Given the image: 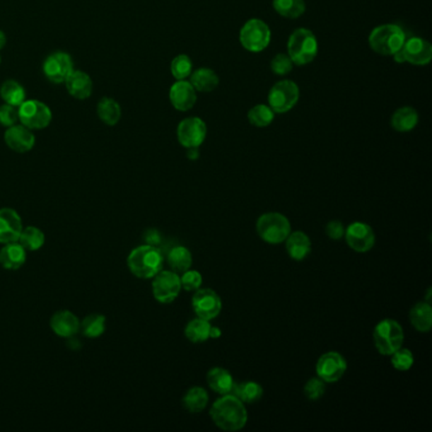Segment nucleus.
<instances>
[{"label":"nucleus","instance_id":"nucleus-1","mask_svg":"<svg viewBox=\"0 0 432 432\" xmlns=\"http://www.w3.org/2000/svg\"><path fill=\"white\" fill-rule=\"evenodd\" d=\"M209 416L216 426L228 432L243 430L249 420L244 402L240 401L238 397L231 393L221 396L214 402L209 411Z\"/></svg>","mask_w":432,"mask_h":432},{"label":"nucleus","instance_id":"nucleus-2","mask_svg":"<svg viewBox=\"0 0 432 432\" xmlns=\"http://www.w3.org/2000/svg\"><path fill=\"white\" fill-rule=\"evenodd\" d=\"M127 267L134 276L140 279H153L164 268V255L158 246L141 245L129 252Z\"/></svg>","mask_w":432,"mask_h":432},{"label":"nucleus","instance_id":"nucleus-3","mask_svg":"<svg viewBox=\"0 0 432 432\" xmlns=\"http://www.w3.org/2000/svg\"><path fill=\"white\" fill-rule=\"evenodd\" d=\"M406 40V33L399 25H378L369 35V46L378 55L393 56L403 47Z\"/></svg>","mask_w":432,"mask_h":432},{"label":"nucleus","instance_id":"nucleus-4","mask_svg":"<svg viewBox=\"0 0 432 432\" xmlns=\"http://www.w3.org/2000/svg\"><path fill=\"white\" fill-rule=\"evenodd\" d=\"M256 232L264 243L269 245L283 244L292 232L291 221L278 212L264 214L256 221Z\"/></svg>","mask_w":432,"mask_h":432},{"label":"nucleus","instance_id":"nucleus-5","mask_svg":"<svg viewBox=\"0 0 432 432\" xmlns=\"http://www.w3.org/2000/svg\"><path fill=\"white\" fill-rule=\"evenodd\" d=\"M373 340L378 353L384 356H390L399 347L403 346L404 332L396 320L384 318L373 329Z\"/></svg>","mask_w":432,"mask_h":432},{"label":"nucleus","instance_id":"nucleus-6","mask_svg":"<svg viewBox=\"0 0 432 432\" xmlns=\"http://www.w3.org/2000/svg\"><path fill=\"white\" fill-rule=\"evenodd\" d=\"M318 43L313 32L307 28H298L288 40V56L293 64L303 66L316 59Z\"/></svg>","mask_w":432,"mask_h":432},{"label":"nucleus","instance_id":"nucleus-7","mask_svg":"<svg viewBox=\"0 0 432 432\" xmlns=\"http://www.w3.org/2000/svg\"><path fill=\"white\" fill-rule=\"evenodd\" d=\"M270 40L272 31L262 19H250L240 31V42L250 52H262L268 47Z\"/></svg>","mask_w":432,"mask_h":432},{"label":"nucleus","instance_id":"nucleus-8","mask_svg":"<svg viewBox=\"0 0 432 432\" xmlns=\"http://www.w3.org/2000/svg\"><path fill=\"white\" fill-rule=\"evenodd\" d=\"M18 115L19 122L32 131L49 127L52 121V112L49 105L37 99H25L18 107Z\"/></svg>","mask_w":432,"mask_h":432},{"label":"nucleus","instance_id":"nucleus-9","mask_svg":"<svg viewBox=\"0 0 432 432\" xmlns=\"http://www.w3.org/2000/svg\"><path fill=\"white\" fill-rule=\"evenodd\" d=\"M299 88L292 80L278 81L269 92V107L274 113H286L298 103Z\"/></svg>","mask_w":432,"mask_h":432},{"label":"nucleus","instance_id":"nucleus-10","mask_svg":"<svg viewBox=\"0 0 432 432\" xmlns=\"http://www.w3.org/2000/svg\"><path fill=\"white\" fill-rule=\"evenodd\" d=\"M153 298L161 305L173 303L182 292L180 275L173 270H161L153 278Z\"/></svg>","mask_w":432,"mask_h":432},{"label":"nucleus","instance_id":"nucleus-11","mask_svg":"<svg viewBox=\"0 0 432 432\" xmlns=\"http://www.w3.org/2000/svg\"><path fill=\"white\" fill-rule=\"evenodd\" d=\"M192 307L195 316L212 321L222 310V298L209 288H199L192 297Z\"/></svg>","mask_w":432,"mask_h":432},{"label":"nucleus","instance_id":"nucleus-12","mask_svg":"<svg viewBox=\"0 0 432 432\" xmlns=\"http://www.w3.org/2000/svg\"><path fill=\"white\" fill-rule=\"evenodd\" d=\"M346 370V359L337 351H327L317 360V377L322 379L326 384L339 382Z\"/></svg>","mask_w":432,"mask_h":432},{"label":"nucleus","instance_id":"nucleus-13","mask_svg":"<svg viewBox=\"0 0 432 432\" xmlns=\"http://www.w3.org/2000/svg\"><path fill=\"white\" fill-rule=\"evenodd\" d=\"M344 238L350 249L359 254L369 252L375 245V232L364 222H354L345 228Z\"/></svg>","mask_w":432,"mask_h":432},{"label":"nucleus","instance_id":"nucleus-14","mask_svg":"<svg viewBox=\"0 0 432 432\" xmlns=\"http://www.w3.org/2000/svg\"><path fill=\"white\" fill-rule=\"evenodd\" d=\"M177 136L179 144L185 148L199 147L207 137V126L198 117L185 118L177 126Z\"/></svg>","mask_w":432,"mask_h":432},{"label":"nucleus","instance_id":"nucleus-15","mask_svg":"<svg viewBox=\"0 0 432 432\" xmlns=\"http://www.w3.org/2000/svg\"><path fill=\"white\" fill-rule=\"evenodd\" d=\"M43 74L47 79L54 84H64L66 81L69 75L74 71V64L71 56L57 51L51 55L43 62Z\"/></svg>","mask_w":432,"mask_h":432},{"label":"nucleus","instance_id":"nucleus-16","mask_svg":"<svg viewBox=\"0 0 432 432\" xmlns=\"http://www.w3.org/2000/svg\"><path fill=\"white\" fill-rule=\"evenodd\" d=\"M23 230L21 216L13 208H0V244L17 243Z\"/></svg>","mask_w":432,"mask_h":432},{"label":"nucleus","instance_id":"nucleus-17","mask_svg":"<svg viewBox=\"0 0 432 432\" xmlns=\"http://www.w3.org/2000/svg\"><path fill=\"white\" fill-rule=\"evenodd\" d=\"M401 51L404 62L416 66H424L431 62L432 46L426 40L420 37H412L409 40H406Z\"/></svg>","mask_w":432,"mask_h":432},{"label":"nucleus","instance_id":"nucleus-18","mask_svg":"<svg viewBox=\"0 0 432 432\" xmlns=\"http://www.w3.org/2000/svg\"><path fill=\"white\" fill-rule=\"evenodd\" d=\"M4 141L6 146L14 153H25L35 147L36 137L30 128L23 124H14L12 127L6 128Z\"/></svg>","mask_w":432,"mask_h":432},{"label":"nucleus","instance_id":"nucleus-19","mask_svg":"<svg viewBox=\"0 0 432 432\" xmlns=\"http://www.w3.org/2000/svg\"><path fill=\"white\" fill-rule=\"evenodd\" d=\"M169 98L175 110L187 112L194 107L197 102V91L189 81L177 80V83L171 86Z\"/></svg>","mask_w":432,"mask_h":432},{"label":"nucleus","instance_id":"nucleus-20","mask_svg":"<svg viewBox=\"0 0 432 432\" xmlns=\"http://www.w3.org/2000/svg\"><path fill=\"white\" fill-rule=\"evenodd\" d=\"M49 327L54 331L55 335L69 339V337H73L79 334L80 320L70 310H59L51 317Z\"/></svg>","mask_w":432,"mask_h":432},{"label":"nucleus","instance_id":"nucleus-21","mask_svg":"<svg viewBox=\"0 0 432 432\" xmlns=\"http://www.w3.org/2000/svg\"><path fill=\"white\" fill-rule=\"evenodd\" d=\"M284 243L288 255L294 262H303L312 251L310 238L303 231L291 232Z\"/></svg>","mask_w":432,"mask_h":432},{"label":"nucleus","instance_id":"nucleus-22","mask_svg":"<svg viewBox=\"0 0 432 432\" xmlns=\"http://www.w3.org/2000/svg\"><path fill=\"white\" fill-rule=\"evenodd\" d=\"M66 86L67 92L75 98V99H88L92 95L93 80L88 74L80 70H74L69 75L66 81L64 83Z\"/></svg>","mask_w":432,"mask_h":432},{"label":"nucleus","instance_id":"nucleus-23","mask_svg":"<svg viewBox=\"0 0 432 432\" xmlns=\"http://www.w3.org/2000/svg\"><path fill=\"white\" fill-rule=\"evenodd\" d=\"M235 383L236 382L232 377L231 373L225 368L216 366V368H212L211 370H208V387L219 396H225V395L232 393Z\"/></svg>","mask_w":432,"mask_h":432},{"label":"nucleus","instance_id":"nucleus-24","mask_svg":"<svg viewBox=\"0 0 432 432\" xmlns=\"http://www.w3.org/2000/svg\"><path fill=\"white\" fill-rule=\"evenodd\" d=\"M27 260V250L17 243H11L0 250V265L6 270H18Z\"/></svg>","mask_w":432,"mask_h":432},{"label":"nucleus","instance_id":"nucleus-25","mask_svg":"<svg viewBox=\"0 0 432 432\" xmlns=\"http://www.w3.org/2000/svg\"><path fill=\"white\" fill-rule=\"evenodd\" d=\"M409 322L416 331L426 334L432 327V307L428 302H419L409 310Z\"/></svg>","mask_w":432,"mask_h":432},{"label":"nucleus","instance_id":"nucleus-26","mask_svg":"<svg viewBox=\"0 0 432 432\" xmlns=\"http://www.w3.org/2000/svg\"><path fill=\"white\" fill-rule=\"evenodd\" d=\"M166 262L173 272H175L177 274H183L184 272L192 268L193 255L190 250L187 249L185 246H175L168 252Z\"/></svg>","mask_w":432,"mask_h":432},{"label":"nucleus","instance_id":"nucleus-27","mask_svg":"<svg viewBox=\"0 0 432 432\" xmlns=\"http://www.w3.org/2000/svg\"><path fill=\"white\" fill-rule=\"evenodd\" d=\"M190 84L197 92L211 93L218 86L219 78L211 69H198L190 74Z\"/></svg>","mask_w":432,"mask_h":432},{"label":"nucleus","instance_id":"nucleus-28","mask_svg":"<svg viewBox=\"0 0 432 432\" xmlns=\"http://www.w3.org/2000/svg\"><path fill=\"white\" fill-rule=\"evenodd\" d=\"M419 123V115L412 107H402L397 110L390 118V126L396 129L397 132H409L412 131Z\"/></svg>","mask_w":432,"mask_h":432},{"label":"nucleus","instance_id":"nucleus-29","mask_svg":"<svg viewBox=\"0 0 432 432\" xmlns=\"http://www.w3.org/2000/svg\"><path fill=\"white\" fill-rule=\"evenodd\" d=\"M99 119L107 126H116L122 117L121 105L113 98H103L99 100L97 107Z\"/></svg>","mask_w":432,"mask_h":432},{"label":"nucleus","instance_id":"nucleus-30","mask_svg":"<svg viewBox=\"0 0 432 432\" xmlns=\"http://www.w3.org/2000/svg\"><path fill=\"white\" fill-rule=\"evenodd\" d=\"M208 402H209V396H208L207 390H204L203 387H192L184 395L182 403H183V407L190 414H199L206 409Z\"/></svg>","mask_w":432,"mask_h":432},{"label":"nucleus","instance_id":"nucleus-31","mask_svg":"<svg viewBox=\"0 0 432 432\" xmlns=\"http://www.w3.org/2000/svg\"><path fill=\"white\" fill-rule=\"evenodd\" d=\"M231 395L238 397V399L244 402L245 404H252L262 399L264 390L260 384L256 383L254 380H249V382L235 383Z\"/></svg>","mask_w":432,"mask_h":432},{"label":"nucleus","instance_id":"nucleus-32","mask_svg":"<svg viewBox=\"0 0 432 432\" xmlns=\"http://www.w3.org/2000/svg\"><path fill=\"white\" fill-rule=\"evenodd\" d=\"M211 322L207 320H203L197 317L194 320H192L188 325L185 326L184 329V335L188 339L190 342L193 344H202V342H206L209 337V332H211Z\"/></svg>","mask_w":432,"mask_h":432},{"label":"nucleus","instance_id":"nucleus-33","mask_svg":"<svg viewBox=\"0 0 432 432\" xmlns=\"http://www.w3.org/2000/svg\"><path fill=\"white\" fill-rule=\"evenodd\" d=\"M0 97L4 103L19 107L25 100V91L16 80H6L0 86Z\"/></svg>","mask_w":432,"mask_h":432},{"label":"nucleus","instance_id":"nucleus-34","mask_svg":"<svg viewBox=\"0 0 432 432\" xmlns=\"http://www.w3.org/2000/svg\"><path fill=\"white\" fill-rule=\"evenodd\" d=\"M107 327V321L103 315L93 313L80 321V332L89 339H97L103 335Z\"/></svg>","mask_w":432,"mask_h":432},{"label":"nucleus","instance_id":"nucleus-35","mask_svg":"<svg viewBox=\"0 0 432 432\" xmlns=\"http://www.w3.org/2000/svg\"><path fill=\"white\" fill-rule=\"evenodd\" d=\"M273 6L284 18H299L305 12V0H273Z\"/></svg>","mask_w":432,"mask_h":432},{"label":"nucleus","instance_id":"nucleus-36","mask_svg":"<svg viewBox=\"0 0 432 432\" xmlns=\"http://www.w3.org/2000/svg\"><path fill=\"white\" fill-rule=\"evenodd\" d=\"M45 240L46 238H45L42 230H40L36 226H28V227H23L18 243L27 251H37L45 245Z\"/></svg>","mask_w":432,"mask_h":432},{"label":"nucleus","instance_id":"nucleus-37","mask_svg":"<svg viewBox=\"0 0 432 432\" xmlns=\"http://www.w3.org/2000/svg\"><path fill=\"white\" fill-rule=\"evenodd\" d=\"M274 110H272L269 105L259 104L254 108H251L247 113L249 122L255 127L262 128L270 126L274 121Z\"/></svg>","mask_w":432,"mask_h":432},{"label":"nucleus","instance_id":"nucleus-38","mask_svg":"<svg viewBox=\"0 0 432 432\" xmlns=\"http://www.w3.org/2000/svg\"><path fill=\"white\" fill-rule=\"evenodd\" d=\"M171 74L177 80L187 79L193 70V64L187 55H179L171 62Z\"/></svg>","mask_w":432,"mask_h":432},{"label":"nucleus","instance_id":"nucleus-39","mask_svg":"<svg viewBox=\"0 0 432 432\" xmlns=\"http://www.w3.org/2000/svg\"><path fill=\"white\" fill-rule=\"evenodd\" d=\"M390 358H392L390 363L397 370L407 371L414 366V354L404 347H399L397 351L390 355Z\"/></svg>","mask_w":432,"mask_h":432},{"label":"nucleus","instance_id":"nucleus-40","mask_svg":"<svg viewBox=\"0 0 432 432\" xmlns=\"http://www.w3.org/2000/svg\"><path fill=\"white\" fill-rule=\"evenodd\" d=\"M325 392H326V383L318 377L310 378V380H307L303 388L305 398L310 401L320 399L325 395Z\"/></svg>","mask_w":432,"mask_h":432},{"label":"nucleus","instance_id":"nucleus-41","mask_svg":"<svg viewBox=\"0 0 432 432\" xmlns=\"http://www.w3.org/2000/svg\"><path fill=\"white\" fill-rule=\"evenodd\" d=\"M180 283H182V289L187 292H195L197 289H199L203 283V276L197 270H187L184 272L180 276Z\"/></svg>","mask_w":432,"mask_h":432},{"label":"nucleus","instance_id":"nucleus-42","mask_svg":"<svg viewBox=\"0 0 432 432\" xmlns=\"http://www.w3.org/2000/svg\"><path fill=\"white\" fill-rule=\"evenodd\" d=\"M19 121L18 107L4 103L0 105V124L4 127H12Z\"/></svg>","mask_w":432,"mask_h":432},{"label":"nucleus","instance_id":"nucleus-43","mask_svg":"<svg viewBox=\"0 0 432 432\" xmlns=\"http://www.w3.org/2000/svg\"><path fill=\"white\" fill-rule=\"evenodd\" d=\"M293 65L294 64H293L292 59L286 54H278L270 62L272 71L276 75H286V74L291 73Z\"/></svg>","mask_w":432,"mask_h":432},{"label":"nucleus","instance_id":"nucleus-44","mask_svg":"<svg viewBox=\"0 0 432 432\" xmlns=\"http://www.w3.org/2000/svg\"><path fill=\"white\" fill-rule=\"evenodd\" d=\"M325 232L327 235V238L329 240H334V241H339L341 238H344L345 235V226L340 221L334 219V221H329V223L326 225Z\"/></svg>","mask_w":432,"mask_h":432},{"label":"nucleus","instance_id":"nucleus-45","mask_svg":"<svg viewBox=\"0 0 432 432\" xmlns=\"http://www.w3.org/2000/svg\"><path fill=\"white\" fill-rule=\"evenodd\" d=\"M144 238L146 241L147 245H151V246H158L161 243V233L158 232L156 228H148L146 232L144 233Z\"/></svg>","mask_w":432,"mask_h":432},{"label":"nucleus","instance_id":"nucleus-46","mask_svg":"<svg viewBox=\"0 0 432 432\" xmlns=\"http://www.w3.org/2000/svg\"><path fill=\"white\" fill-rule=\"evenodd\" d=\"M188 150V153H187V156L190 160H197V158H199V151H198V147H192V148H187Z\"/></svg>","mask_w":432,"mask_h":432},{"label":"nucleus","instance_id":"nucleus-47","mask_svg":"<svg viewBox=\"0 0 432 432\" xmlns=\"http://www.w3.org/2000/svg\"><path fill=\"white\" fill-rule=\"evenodd\" d=\"M222 335V332H221V329L219 327H216V326H211V332H209V337L211 339H218Z\"/></svg>","mask_w":432,"mask_h":432},{"label":"nucleus","instance_id":"nucleus-48","mask_svg":"<svg viewBox=\"0 0 432 432\" xmlns=\"http://www.w3.org/2000/svg\"><path fill=\"white\" fill-rule=\"evenodd\" d=\"M393 59H395V62H396L397 64H403V62H404V57H403L401 49L393 55Z\"/></svg>","mask_w":432,"mask_h":432},{"label":"nucleus","instance_id":"nucleus-49","mask_svg":"<svg viewBox=\"0 0 432 432\" xmlns=\"http://www.w3.org/2000/svg\"><path fill=\"white\" fill-rule=\"evenodd\" d=\"M6 45V36L4 32L0 30V49H4V46Z\"/></svg>","mask_w":432,"mask_h":432},{"label":"nucleus","instance_id":"nucleus-50","mask_svg":"<svg viewBox=\"0 0 432 432\" xmlns=\"http://www.w3.org/2000/svg\"><path fill=\"white\" fill-rule=\"evenodd\" d=\"M0 62H1V57H0Z\"/></svg>","mask_w":432,"mask_h":432}]
</instances>
